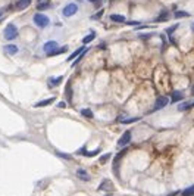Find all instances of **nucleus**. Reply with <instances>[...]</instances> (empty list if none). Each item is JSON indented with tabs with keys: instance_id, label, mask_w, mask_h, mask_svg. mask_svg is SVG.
<instances>
[{
	"instance_id": "obj_6",
	"label": "nucleus",
	"mask_w": 194,
	"mask_h": 196,
	"mask_svg": "<svg viewBox=\"0 0 194 196\" xmlns=\"http://www.w3.org/2000/svg\"><path fill=\"white\" fill-rule=\"evenodd\" d=\"M127 154V149H124V151H121L116 156H115V161H113V172L116 174L119 177V162H121V159L124 158V155Z\"/></svg>"
},
{
	"instance_id": "obj_41",
	"label": "nucleus",
	"mask_w": 194,
	"mask_h": 196,
	"mask_svg": "<svg viewBox=\"0 0 194 196\" xmlns=\"http://www.w3.org/2000/svg\"><path fill=\"white\" fill-rule=\"evenodd\" d=\"M112 2H113V0H112Z\"/></svg>"
},
{
	"instance_id": "obj_21",
	"label": "nucleus",
	"mask_w": 194,
	"mask_h": 196,
	"mask_svg": "<svg viewBox=\"0 0 194 196\" xmlns=\"http://www.w3.org/2000/svg\"><path fill=\"white\" fill-rule=\"evenodd\" d=\"M181 195L182 196H194V184L193 186H190V187L184 189V190L181 192Z\"/></svg>"
},
{
	"instance_id": "obj_10",
	"label": "nucleus",
	"mask_w": 194,
	"mask_h": 196,
	"mask_svg": "<svg viewBox=\"0 0 194 196\" xmlns=\"http://www.w3.org/2000/svg\"><path fill=\"white\" fill-rule=\"evenodd\" d=\"M3 50L6 55H10V56H13V55H16L18 53V47L15 44H6L5 47H3Z\"/></svg>"
},
{
	"instance_id": "obj_17",
	"label": "nucleus",
	"mask_w": 194,
	"mask_h": 196,
	"mask_svg": "<svg viewBox=\"0 0 194 196\" xmlns=\"http://www.w3.org/2000/svg\"><path fill=\"white\" fill-rule=\"evenodd\" d=\"M79 114L85 117V118H93V111L88 109V108H84V109H79Z\"/></svg>"
},
{
	"instance_id": "obj_14",
	"label": "nucleus",
	"mask_w": 194,
	"mask_h": 196,
	"mask_svg": "<svg viewBox=\"0 0 194 196\" xmlns=\"http://www.w3.org/2000/svg\"><path fill=\"white\" fill-rule=\"evenodd\" d=\"M168 19H169V12L168 10H162L160 13H159V16L156 18V22H165Z\"/></svg>"
},
{
	"instance_id": "obj_34",
	"label": "nucleus",
	"mask_w": 194,
	"mask_h": 196,
	"mask_svg": "<svg viewBox=\"0 0 194 196\" xmlns=\"http://www.w3.org/2000/svg\"><path fill=\"white\" fill-rule=\"evenodd\" d=\"M2 18H3V12L0 10V19H2Z\"/></svg>"
},
{
	"instance_id": "obj_1",
	"label": "nucleus",
	"mask_w": 194,
	"mask_h": 196,
	"mask_svg": "<svg viewBox=\"0 0 194 196\" xmlns=\"http://www.w3.org/2000/svg\"><path fill=\"white\" fill-rule=\"evenodd\" d=\"M33 21H34V24L37 27H40V28H46V27H49V24H50L49 16H46L43 13H35L33 16Z\"/></svg>"
},
{
	"instance_id": "obj_22",
	"label": "nucleus",
	"mask_w": 194,
	"mask_h": 196,
	"mask_svg": "<svg viewBox=\"0 0 194 196\" xmlns=\"http://www.w3.org/2000/svg\"><path fill=\"white\" fill-rule=\"evenodd\" d=\"M51 5H50V2H41L37 8H38V10H44V9H49Z\"/></svg>"
},
{
	"instance_id": "obj_2",
	"label": "nucleus",
	"mask_w": 194,
	"mask_h": 196,
	"mask_svg": "<svg viewBox=\"0 0 194 196\" xmlns=\"http://www.w3.org/2000/svg\"><path fill=\"white\" fill-rule=\"evenodd\" d=\"M3 35H5V38L6 40H15L18 37V28L15 24H9L6 28H5V31H3Z\"/></svg>"
},
{
	"instance_id": "obj_20",
	"label": "nucleus",
	"mask_w": 194,
	"mask_h": 196,
	"mask_svg": "<svg viewBox=\"0 0 194 196\" xmlns=\"http://www.w3.org/2000/svg\"><path fill=\"white\" fill-rule=\"evenodd\" d=\"M171 97H172V102H179V100H182V97H184V96H182V93H181V92H174V93H172V96H171Z\"/></svg>"
},
{
	"instance_id": "obj_7",
	"label": "nucleus",
	"mask_w": 194,
	"mask_h": 196,
	"mask_svg": "<svg viewBox=\"0 0 194 196\" xmlns=\"http://www.w3.org/2000/svg\"><path fill=\"white\" fill-rule=\"evenodd\" d=\"M63 81V77L59 75V77H50L47 80V84H49V89H53V87H56V85H59L60 83Z\"/></svg>"
},
{
	"instance_id": "obj_12",
	"label": "nucleus",
	"mask_w": 194,
	"mask_h": 196,
	"mask_svg": "<svg viewBox=\"0 0 194 196\" xmlns=\"http://www.w3.org/2000/svg\"><path fill=\"white\" fill-rule=\"evenodd\" d=\"M30 3H31V0H18L16 3H15V8H16L18 10H22V9L28 8Z\"/></svg>"
},
{
	"instance_id": "obj_9",
	"label": "nucleus",
	"mask_w": 194,
	"mask_h": 196,
	"mask_svg": "<svg viewBox=\"0 0 194 196\" xmlns=\"http://www.w3.org/2000/svg\"><path fill=\"white\" fill-rule=\"evenodd\" d=\"M75 174H76V177L81 179L83 181H90V174L85 170H83V168H78V170L75 171Z\"/></svg>"
},
{
	"instance_id": "obj_5",
	"label": "nucleus",
	"mask_w": 194,
	"mask_h": 196,
	"mask_svg": "<svg viewBox=\"0 0 194 196\" xmlns=\"http://www.w3.org/2000/svg\"><path fill=\"white\" fill-rule=\"evenodd\" d=\"M76 12H78V6H76L75 3H69L66 5L63 10H62V13H63V16H72V15H75Z\"/></svg>"
},
{
	"instance_id": "obj_39",
	"label": "nucleus",
	"mask_w": 194,
	"mask_h": 196,
	"mask_svg": "<svg viewBox=\"0 0 194 196\" xmlns=\"http://www.w3.org/2000/svg\"><path fill=\"white\" fill-rule=\"evenodd\" d=\"M0 22H2V19H0Z\"/></svg>"
},
{
	"instance_id": "obj_31",
	"label": "nucleus",
	"mask_w": 194,
	"mask_h": 196,
	"mask_svg": "<svg viewBox=\"0 0 194 196\" xmlns=\"http://www.w3.org/2000/svg\"><path fill=\"white\" fill-rule=\"evenodd\" d=\"M58 155H59V156H62V158H65V159H71V155H66V154H60V152H58Z\"/></svg>"
},
{
	"instance_id": "obj_11",
	"label": "nucleus",
	"mask_w": 194,
	"mask_h": 196,
	"mask_svg": "<svg viewBox=\"0 0 194 196\" xmlns=\"http://www.w3.org/2000/svg\"><path fill=\"white\" fill-rule=\"evenodd\" d=\"M56 100V97H49V99H44V100H40V102L35 103V108H43V106H49L51 103Z\"/></svg>"
},
{
	"instance_id": "obj_25",
	"label": "nucleus",
	"mask_w": 194,
	"mask_h": 196,
	"mask_svg": "<svg viewBox=\"0 0 194 196\" xmlns=\"http://www.w3.org/2000/svg\"><path fill=\"white\" fill-rule=\"evenodd\" d=\"M110 156H112V155H110V154H104V155H103V156H100V162H101V164H104V162H108V159H109Z\"/></svg>"
},
{
	"instance_id": "obj_29",
	"label": "nucleus",
	"mask_w": 194,
	"mask_h": 196,
	"mask_svg": "<svg viewBox=\"0 0 194 196\" xmlns=\"http://www.w3.org/2000/svg\"><path fill=\"white\" fill-rule=\"evenodd\" d=\"M99 152H100V149H96L93 152H85V156H94V155H97Z\"/></svg>"
},
{
	"instance_id": "obj_24",
	"label": "nucleus",
	"mask_w": 194,
	"mask_h": 196,
	"mask_svg": "<svg viewBox=\"0 0 194 196\" xmlns=\"http://www.w3.org/2000/svg\"><path fill=\"white\" fill-rule=\"evenodd\" d=\"M188 108H191V103H181V105L178 106L179 111H185V109H188Z\"/></svg>"
},
{
	"instance_id": "obj_26",
	"label": "nucleus",
	"mask_w": 194,
	"mask_h": 196,
	"mask_svg": "<svg viewBox=\"0 0 194 196\" xmlns=\"http://www.w3.org/2000/svg\"><path fill=\"white\" fill-rule=\"evenodd\" d=\"M140 118H127V119H122L121 122H124V124H129V122H135V121H138Z\"/></svg>"
},
{
	"instance_id": "obj_37",
	"label": "nucleus",
	"mask_w": 194,
	"mask_h": 196,
	"mask_svg": "<svg viewBox=\"0 0 194 196\" xmlns=\"http://www.w3.org/2000/svg\"><path fill=\"white\" fill-rule=\"evenodd\" d=\"M191 106H194V102H193V103H191Z\"/></svg>"
},
{
	"instance_id": "obj_27",
	"label": "nucleus",
	"mask_w": 194,
	"mask_h": 196,
	"mask_svg": "<svg viewBox=\"0 0 194 196\" xmlns=\"http://www.w3.org/2000/svg\"><path fill=\"white\" fill-rule=\"evenodd\" d=\"M66 96H68V99L71 100V96H72V90H71V83H68V87H66Z\"/></svg>"
},
{
	"instance_id": "obj_40",
	"label": "nucleus",
	"mask_w": 194,
	"mask_h": 196,
	"mask_svg": "<svg viewBox=\"0 0 194 196\" xmlns=\"http://www.w3.org/2000/svg\"><path fill=\"white\" fill-rule=\"evenodd\" d=\"M193 93H194V90H193Z\"/></svg>"
},
{
	"instance_id": "obj_36",
	"label": "nucleus",
	"mask_w": 194,
	"mask_h": 196,
	"mask_svg": "<svg viewBox=\"0 0 194 196\" xmlns=\"http://www.w3.org/2000/svg\"><path fill=\"white\" fill-rule=\"evenodd\" d=\"M103 196H113V195H110V193H106V195H103Z\"/></svg>"
},
{
	"instance_id": "obj_23",
	"label": "nucleus",
	"mask_w": 194,
	"mask_h": 196,
	"mask_svg": "<svg viewBox=\"0 0 194 196\" xmlns=\"http://www.w3.org/2000/svg\"><path fill=\"white\" fill-rule=\"evenodd\" d=\"M188 16V12H184V10H177L175 12V18H185Z\"/></svg>"
},
{
	"instance_id": "obj_38",
	"label": "nucleus",
	"mask_w": 194,
	"mask_h": 196,
	"mask_svg": "<svg viewBox=\"0 0 194 196\" xmlns=\"http://www.w3.org/2000/svg\"><path fill=\"white\" fill-rule=\"evenodd\" d=\"M193 30H194V25H193Z\"/></svg>"
},
{
	"instance_id": "obj_4",
	"label": "nucleus",
	"mask_w": 194,
	"mask_h": 196,
	"mask_svg": "<svg viewBox=\"0 0 194 196\" xmlns=\"http://www.w3.org/2000/svg\"><path fill=\"white\" fill-rule=\"evenodd\" d=\"M168 103H169V99L166 97V96H160V97H157V100H156V103H154V106H153L152 112L160 111V109H163V108H165Z\"/></svg>"
},
{
	"instance_id": "obj_32",
	"label": "nucleus",
	"mask_w": 194,
	"mask_h": 196,
	"mask_svg": "<svg viewBox=\"0 0 194 196\" xmlns=\"http://www.w3.org/2000/svg\"><path fill=\"white\" fill-rule=\"evenodd\" d=\"M65 106H66V103H65V102H59V103H58V108H62V109H63Z\"/></svg>"
},
{
	"instance_id": "obj_30",
	"label": "nucleus",
	"mask_w": 194,
	"mask_h": 196,
	"mask_svg": "<svg viewBox=\"0 0 194 196\" xmlns=\"http://www.w3.org/2000/svg\"><path fill=\"white\" fill-rule=\"evenodd\" d=\"M125 24H128V25H140V21H127Z\"/></svg>"
},
{
	"instance_id": "obj_3",
	"label": "nucleus",
	"mask_w": 194,
	"mask_h": 196,
	"mask_svg": "<svg viewBox=\"0 0 194 196\" xmlns=\"http://www.w3.org/2000/svg\"><path fill=\"white\" fill-rule=\"evenodd\" d=\"M131 139H132V133H131V130H128V131H125V133L121 136V139L118 140V147H125V146H128L129 142H131Z\"/></svg>"
},
{
	"instance_id": "obj_16",
	"label": "nucleus",
	"mask_w": 194,
	"mask_h": 196,
	"mask_svg": "<svg viewBox=\"0 0 194 196\" xmlns=\"http://www.w3.org/2000/svg\"><path fill=\"white\" fill-rule=\"evenodd\" d=\"M66 50H68V47L66 46H63V47H58L56 50L50 52V53H47V55H49V56H56V55H60V53H65Z\"/></svg>"
},
{
	"instance_id": "obj_33",
	"label": "nucleus",
	"mask_w": 194,
	"mask_h": 196,
	"mask_svg": "<svg viewBox=\"0 0 194 196\" xmlns=\"http://www.w3.org/2000/svg\"><path fill=\"white\" fill-rule=\"evenodd\" d=\"M175 195H178V192H175V193H171V195H168V196H175Z\"/></svg>"
},
{
	"instance_id": "obj_8",
	"label": "nucleus",
	"mask_w": 194,
	"mask_h": 196,
	"mask_svg": "<svg viewBox=\"0 0 194 196\" xmlns=\"http://www.w3.org/2000/svg\"><path fill=\"white\" fill-rule=\"evenodd\" d=\"M56 49H58V43L53 42V40H51V42H46V43H44V46H43V50L47 52V53L56 50Z\"/></svg>"
},
{
	"instance_id": "obj_13",
	"label": "nucleus",
	"mask_w": 194,
	"mask_h": 196,
	"mask_svg": "<svg viewBox=\"0 0 194 196\" xmlns=\"http://www.w3.org/2000/svg\"><path fill=\"white\" fill-rule=\"evenodd\" d=\"M85 49H87V47H78V49H76V50L74 52L72 55H69V56H68V62H71V60L76 59V58H78V56H79V55H81V53H83Z\"/></svg>"
},
{
	"instance_id": "obj_19",
	"label": "nucleus",
	"mask_w": 194,
	"mask_h": 196,
	"mask_svg": "<svg viewBox=\"0 0 194 196\" xmlns=\"http://www.w3.org/2000/svg\"><path fill=\"white\" fill-rule=\"evenodd\" d=\"M113 186H112V183H110V180H103L101 181V184L99 186V190H103V189H112Z\"/></svg>"
},
{
	"instance_id": "obj_35",
	"label": "nucleus",
	"mask_w": 194,
	"mask_h": 196,
	"mask_svg": "<svg viewBox=\"0 0 194 196\" xmlns=\"http://www.w3.org/2000/svg\"><path fill=\"white\" fill-rule=\"evenodd\" d=\"M88 2H91V3H94V2H99V0H88Z\"/></svg>"
},
{
	"instance_id": "obj_15",
	"label": "nucleus",
	"mask_w": 194,
	"mask_h": 196,
	"mask_svg": "<svg viewBox=\"0 0 194 196\" xmlns=\"http://www.w3.org/2000/svg\"><path fill=\"white\" fill-rule=\"evenodd\" d=\"M110 19L113 21V22H127V19L124 15H119V13H112L110 15Z\"/></svg>"
},
{
	"instance_id": "obj_28",
	"label": "nucleus",
	"mask_w": 194,
	"mask_h": 196,
	"mask_svg": "<svg viewBox=\"0 0 194 196\" xmlns=\"http://www.w3.org/2000/svg\"><path fill=\"white\" fill-rule=\"evenodd\" d=\"M103 12H104V10H103V9H101V10H99V12H97V13H96V15H93V16L90 18V19H99V18H100L101 15H103Z\"/></svg>"
},
{
	"instance_id": "obj_18",
	"label": "nucleus",
	"mask_w": 194,
	"mask_h": 196,
	"mask_svg": "<svg viewBox=\"0 0 194 196\" xmlns=\"http://www.w3.org/2000/svg\"><path fill=\"white\" fill-rule=\"evenodd\" d=\"M94 38H96V33H90V34H87L84 37V38H83V43H84V44H88V43H91L94 40Z\"/></svg>"
}]
</instances>
